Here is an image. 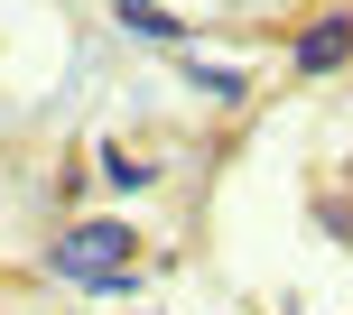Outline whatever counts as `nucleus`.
<instances>
[{"mask_svg": "<svg viewBox=\"0 0 353 315\" xmlns=\"http://www.w3.org/2000/svg\"><path fill=\"white\" fill-rule=\"evenodd\" d=\"M130 260H140V232L121 213H84L47 241V269L65 287H93V297H130Z\"/></svg>", "mask_w": 353, "mask_h": 315, "instance_id": "obj_1", "label": "nucleus"}, {"mask_svg": "<svg viewBox=\"0 0 353 315\" xmlns=\"http://www.w3.org/2000/svg\"><path fill=\"white\" fill-rule=\"evenodd\" d=\"M353 56V10H325L316 28H298V47H288V65H298V84H325Z\"/></svg>", "mask_w": 353, "mask_h": 315, "instance_id": "obj_2", "label": "nucleus"}, {"mask_svg": "<svg viewBox=\"0 0 353 315\" xmlns=\"http://www.w3.org/2000/svg\"><path fill=\"white\" fill-rule=\"evenodd\" d=\"M93 167H103V186H112V195H140V186H159V167H149V158H130V149H103Z\"/></svg>", "mask_w": 353, "mask_h": 315, "instance_id": "obj_3", "label": "nucleus"}, {"mask_svg": "<svg viewBox=\"0 0 353 315\" xmlns=\"http://www.w3.org/2000/svg\"><path fill=\"white\" fill-rule=\"evenodd\" d=\"M186 84L205 93V102H242V93H251V74H242V65H195V56H186Z\"/></svg>", "mask_w": 353, "mask_h": 315, "instance_id": "obj_4", "label": "nucleus"}, {"mask_svg": "<svg viewBox=\"0 0 353 315\" xmlns=\"http://www.w3.org/2000/svg\"><path fill=\"white\" fill-rule=\"evenodd\" d=\"M121 28L130 37H159V47H186V19H168V10H121Z\"/></svg>", "mask_w": 353, "mask_h": 315, "instance_id": "obj_5", "label": "nucleus"}, {"mask_svg": "<svg viewBox=\"0 0 353 315\" xmlns=\"http://www.w3.org/2000/svg\"><path fill=\"white\" fill-rule=\"evenodd\" d=\"M121 10H159V0H121Z\"/></svg>", "mask_w": 353, "mask_h": 315, "instance_id": "obj_6", "label": "nucleus"}]
</instances>
